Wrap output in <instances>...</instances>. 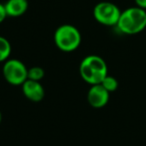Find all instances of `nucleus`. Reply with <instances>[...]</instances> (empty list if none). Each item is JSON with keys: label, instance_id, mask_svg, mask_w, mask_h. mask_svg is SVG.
<instances>
[{"label": "nucleus", "instance_id": "f257e3e1", "mask_svg": "<svg viewBox=\"0 0 146 146\" xmlns=\"http://www.w3.org/2000/svg\"><path fill=\"white\" fill-rule=\"evenodd\" d=\"M81 78L90 85L100 84L108 75V68L105 60L98 55H87L79 65Z\"/></svg>", "mask_w": 146, "mask_h": 146}, {"label": "nucleus", "instance_id": "f03ea898", "mask_svg": "<svg viewBox=\"0 0 146 146\" xmlns=\"http://www.w3.org/2000/svg\"><path fill=\"white\" fill-rule=\"evenodd\" d=\"M117 28L122 33L134 35L146 28V10L140 7H130L121 11Z\"/></svg>", "mask_w": 146, "mask_h": 146}, {"label": "nucleus", "instance_id": "7ed1b4c3", "mask_svg": "<svg viewBox=\"0 0 146 146\" xmlns=\"http://www.w3.org/2000/svg\"><path fill=\"white\" fill-rule=\"evenodd\" d=\"M81 33L74 25H60L54 32L55 45L63 52L75 51L81 44Z\"/></svg>", "mask_w": 146, "mask_h": 146}, {"label": "nucleus", "instance_id": "20e7f679", "mask_svg": "<svg viewBox=\"0 0 146 146\" xmlns=\"http://www.w3.org/2000/svg\"><path fill=\"white\" fill-rule=\"evenodd\" d=\"M2 74L7 83L21 86L28 79V68L18 59H8L2 67Z\"/></svg>", "mask_w": 146, "mask_h": 146}, {"label": "nucleus", "instance_id": "39448f33", "mask_svg": "<svg viewBox=\"0 0 146 146\" xmlns=\"http://www.w3.org/2000/svg\"><path fill=\"white\" fill-rule=\"evenodd\" d=\"M121 11L117 5L108 1H102L94 6L93 17L98 23L105 26L117 25Z\"/></svg>", "mask_w": 146, "mask_h": 146}, {"label": "nucleus", "instance_id": "423d86ee", "mask_svg": "<svg viewBox=\"0 0 146 146\" xmlns=\"http://www.w3.org/2000/svg\"><path fill=\"white\" fill-rule=\"evenodd\" d=\"M110 93L101 85V84H95L91 85L87 92V101L89 105L96 109L102 108L109 101Z\"/></svg>", "mask_w": 146, "mask_h": 146}, {"label": "nucleus", "instance_id": "0eeeda50", "mask_svg": "<svg viewBox=\"0 0 146 146\" xmlns=\"http://www.w3.org/2000/svg\"><path fill=\"white\" fill-rule=\"evenodd\" d=\"M21 87H22L23 95L32 102H40L45 96L44 88L40 81L27 79L21 85Z\"/></svg>", "mask_w": 146, "mask_h": 146}, {"label": "nucleus", "instance_id": "6e6552de", "mask_svg": "<svg viewBox=\"0 0 146 146\" xmlns=\"http://www.w3.org/2000/svg\"><path fill=\"white\" fill-rule=\"evenodd\" d=\"M4 8L8 17H19L28 9L27 0H7L4 3Z\"/></svg>", "mask_w": 146, "mask_h": 146}, {"label": "nucleus", "instance_id": "1a4fd4ad", "mask_svg": "<svg viewBox=\"0 0 146 146\" xmlns=\"http://www.w3.org/2000/svg\"><path fill=\"white\" fill-rule=\"evenodd\" d=\"M11 54V44L5 37L0 36V62H5Z\"/></svg>", "mask_w": 146, "mask_h": 146}, {"label": "nucleus", "instance_id": "9d476101", "mask_svg": "<svg viewBox=\"0 0 146 146\" xmlns=\"http://www.w3.org/2000/svg\"><path fill=\"white\" fill-rule=\"evenodd\" d=\"M100 84H101V85L103 86V87L105 88L109 93L116 91L117 88H118L117 79H116L115 77H113V76H110V75L106 76V77L103 79V81H102Z\"/></svg>", "mask_w": 146, "mask_h": 146}, {"label": "nucleus", "instance_id": "9b49d317", "mask_svg": "<svg viewBox=\"0 0 146 146\" xmlns=\"http://www.w3.org/2000/svg\"><path fill=\"white\" fill-rule=\"evenodd\" d=\"M44 70L40 66H32L28 69V79L34 80V81H40L44 77Z\"/></svg>", "mask_w": 146, "mask_h": 146}, {"label": "nucleus", "instance_id": "f8f14e48", "mask_svg": "<svg viewBox=\"0 0 146 146\" xmlns=\"http://www.w3.org/2000/svg\"><path fill=\"white\" fill-rule=\"evenodd\" d=\"M6 17H7V14L4 8V4L0 3V23H2L3 21L6 19Z\"/></svg>", "mask_w": 146, "mask_h": 146}, {"label": "nucleus", "instance_id": "ddd939ff", "mask_svg": "<svg viewBox=\"0 0 146 146\" xmlns=\"http://www.w3.org/2000/svg\"><path fill=\"white\" fill-rule=\"evenodd\" d=\"M135 3L138 7L146 10V0H135Z\"/></svg>", "mask_w": 146, "mask_h": 146}, {"label": "nucleus", "instance_id": "4468645a", "mask_svg": "<svg viewBox=\"0 0 146 146\" xmlns=\"http://www.w3.org/2000/svg\"><path fill=\"white\" fill-rule=\"evenodd\" d=\"M1 121H2V114L0 112V124H1Z\"/></svg>", "mask_w": 146, "mask_h": 146}]
</instances>
